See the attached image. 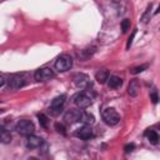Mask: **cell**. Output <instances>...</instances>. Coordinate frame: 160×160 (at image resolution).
I'll return each instance as SVG.
<instances>
[{"label": "cell", "mask_w": 160, "mask_h": 160, "mask_svg": "<svg viewBox=\"0 0 160 160\" xmlns=\"http://www.w3.org/2000/svg\"><path fill=\"white\" fill-rule=\"evenodd\" d=\"M151 8H152V5H151V4H150V5H148V8H146V10H145L144 15L141 16V21H142V22H148V20H150V12H151Z\"/></svg>", "instance_id": "cell-18"}, {"label": "cell", "mask_w": 160, "mask_h": 160, "mask_svg": "<svg viewBox=\"0 0 160 160\" xmlns=\"http://www.w3.org/2000/svg\"><path fill=\"white\" fill-rule=\"evenodd\" d=\"M101 116H102L104 122L108 124V125H110V126H114V125H116L120 121V115L112 108H108V109L102 110Z\"/></svg>", "instance_id": "cell-1"}, {"label": "cell", "mask_w": 160, "mask_h": 160, "mask_svg": "<svg viewBox=\"0 0 160 160\" xmlns=\"http://www.w3.org/2000/svg\"><path fill=\"white\" fill-rule=\"evenodd\" d=\"M55 129H56L58 132H60V134H62V135L66 134V129H65V126H64L62 124H60V122H56V124H55Z\"/></svg>", "instance_id": "cell-22"}, {"label": "cell", "mask_w": 160, "mask_h": 160, "mask_svg": "<svg viewBox=\"0 0 160 160\" xmlns=\"http://www.w3.org/2000/svg\"><path fill=\"white\" fill-rule=\"evenodd\" d=\"M75 134H76V136L80 138L81 140H89V139L92 138V129L90 128V125H85V126L78 129Z\"/></svg>", "instance_id": "cell-11"}, {"label": "cell", "mask_w": 160, "mask_h": 160, "mask_svg": "<svg viewBox=\"0 0 160 160\" xmlns=\"http://www.w3.org/2000/svg\"><path fill=\"white\" fill-rule=\"evenodd\" d=\"M108 78H109V71L108 70H99L95 75V79L99 84H104L108 81Z\"/></svg>", "instance_id": "cell-16"}, {"label": "cell", "mask_w": 160, "mask_h": 160, "mask_svg": "<svg viewBox=\"0 0 160 160\" xmlns=\"http://www.w3.org/2000/svg\"><path fill=\"white\" fill-rule=\"evenodd\" d=\"M135 35H136V29H134V30H132V32H131V35H130V38H129V40H128V44H126V48H128V49H129V48H130V45L132 44V40H134Z\"/></svg>", "instance_id": "cell-23"}, {"label": "cell", "mask_w": 160, "mask_h": 160, "mask_svg": "<svg viewBox=\"0 0 160 160\" xmlns=\"http://www.w3.org/2000/svg\"><path fill=\"white\" fill-rule=\"evenodd\" d=\"M74 101H75V104H76V106H78L79 109H86V108H89V106L91 105V102H92V96H90L89 92L84 91V92L78 94V95L74 98Z\"/></svg>", "instance_id": "cell-4"}, {"label": "cell", "mask_w": 160, "mask_h": 160, "mask_svg": "<svg viewBox=\"0 0 160 160\" xmlns=\"http://www.w3.org/2000/svg\"><path fill=\"white\" fill-rule=\"evenodd\" d=\"M26 84V78L24 74H14L8 79V86L10 89H20Z\"/></svg>", "instance_id": "cell-3"}, {"label": "cell", "mask_w": 160, "mask_h": 160, "mask_svg": "<svg viewBox=\"0 0 160 160\" xmlns=\"http://www.w3.org/2000/svg\"><path fill=\"white\" fill-rule=\"evenodd\" d=\"M72 81H74V84H75L78 88L84 89V88H88V86H89V84H90V78H89L86 74L79 72V74L74 75Z\"/></svg>", "instance_id": "cell-8"}, {"label": "cell", "mask_w": 160, "mask_h": 160, "mask_svg": "<svg viewBox=\"0 0 160 160\" xmlns=\"http://www.w3.org/2000/svg\"><path fill=\"white\" fill-rule=\"evenodd\" d=\"M65 100H66V96L62 94V95H59L56 98H54L51 100V104H50V110L54 112V114H58L59 110H61L62 105L65 104Z\"/></svg>", "instance_id": "cell-9"}, {"label": "cell", "mask_w": 160, "mask_h": 160, "mask_svg": "<svg viewBox=\"0 0 160 160\" xmlns=\"http://www.w3.org/2000/svg\"><path fill=\"white\" fill-rule=\"evenodd\" d=\"M16 131H18L20 135L28 136V135L34 134V131H35V125H34L32 121L26 120V119H22V120H20V121L16 124Z\"/></svg>", "instance_id": "cell-2"}, {"label": "cell", "mask_w": 160, "mask_h": 160, "mask_svg": "<svg viewBox=\"0 0 160 160\" xmlns=\"http://www.w3.org/2000/svg\"><path fill=\"white\" fill-rule=\"evenodd\" d=\"M38 119H39V122H40L41 126H44V128L48 126V118H46V115L39 114V115H38Z\"/></svg>", "instance_id": "cell-20"}, {"label": "cell", "mask_w": 160, "mask_h": 160, "mask_svg": "<svg viewBox=\"0 0 160 160\" xmlns=\"http://www.w3.org/2000/svg\"><path fill=\"white\" fill-rule=\"evenodd\" d=\"M42 139L40 138V136H36V135H34V134H31V135H28L26 136V140H25V146L28 148V149H38V148H40L41 145H42Z\"/></svg>", "instance_id": "cell-7"}, {"label": "cell", "mask_w": 160, "mask_h": 160, "mask_svg": "<svg viewBox=\"0 0 160 160\" xmlns=\"http://www.w3.org/2000/svg\"><path fill=\"white\" fill-rule=\"evenodd\" d=\"M129 28H130V20L129 19H124L121 21V30H122V32H126L129 30Z\"/></svg>", "instance_id": "cell-21"}, {"label": "cell", "mask_w": 160, "mask_h": 160, "mask_svg": "<svg viewBox=\"0 0 160 160\" xmlns=\"http://www.w3.org/2000/svg\"><path fill=\"white\" fill-rule=\"evenodd\" d=\"M146 68H148V65H146V64H144V65H139V66H135V68H132V69L130 70V72H131L132 75H136V74H139V72L144 71Z\"/></svg>", "instance_id": "cell-19"}, {"label": "cell", "mask_w": 160, "mask_h": 160, "mask_svg": "<svg viewBox=\"0 0 160 160\" xmlns=\"http://www.w3.org/2000/svg\"><path fill=\"white\" fill-rule=\"evenodd\" d=\"M81 116V110H76V109H70L65 115H64V120L68 124H74L78 122L80 120Z\"/></svg>", "instance_id": "cell-10"}, {"label": "cell", "mask_w": 160, "mask_h": 160, "mask_svg": "<svg viewBox=\"0 0 160 160\" xmlns=\"http://www.w3.org/2000/svg\"><path fill=\"white\" fill-rule=\"evenodd\" d=\"M145 136H146L148 140H149L151 144H154V145H156V144L159 142V135H158V132H156L155 130H148V131L145 132Z\"/></svg>", "instance_id": "cell-17"}, {"label": "cell", "mask_w": 160, "mask_h": 160, "mask_svg": "<svg viewBox=\"0 0 160 160\" xmlns=\"http://www.w3.org/2000/svg\"><path fill=\"white\" fill-rule=\"evenodd\" d=\"M11 141V134L0 125V142L2 144H9Z\"/></svg>", "instance_id": "cell-15"}, {"label": "cell", "mask_w": 160, "mask_h": 160, "mask_svg": "<svg viewBox=\"0 0 160 160\" xmlns=\"http://www.w3.org/2000/svg\"><path fill=\"white\" fill-rule=\"evenodd\" d=\"M71 66H72V59H71V56H69L66 54L61 55L55 61V68L59 71H68V70L71 69Z\"/></svg>", "instance_id": "cell-5"}, {"label": "cell", "mask_w": 160, "mask_h": 160, "mask_svg": "<svg viewBox=\"0 0 160 160\" xmlns=\"http://www.w3.org/2000/svg\"><path fill=\"white\" fill-rule=\"evenodd\" d=\"M134 149H135V145H134V144H128V145H125V148H124L125 152H130V151H132Z\"/></svg>", "instance_id": "cell-25"}, {"label": "cell", "mask_w": 160, "mask_h": 160, "mask_svg": "<svg viewBox=\"0 0 160 160\" xmlns=\"http://www.w3.org/2000/svg\"><path fill=\"white\" fill-rule=\"evenodd\" d=\"M122 85V79L116 76V75H111L108 78V86L110 89H118Z\"/></svg>", "instance_id": "cell-12"}, {"label": "cell", "mask_w": 160, "mask_h": 160, "mask_svg": "<svg viewBox=\"0 0 160 160\" xmlns=\"http://www.w3.org/2000/svg\"><path fill=\"white\" fill-rule=\"evenodd\" d=\"M150 99L152 100V102H154V104H156V102H158L159 98H158V92H156V90H155V89L150 92Z\"/></svg>", "instance_id": "cell-24"}, {"label": "cell", "mask_w": 160, "mask_h": 160, "mask_svg": "<svg viewBox=\"0 0 160 160\" xmlns=\"http://www.w3.org/2000/svg\"><path fill=\"white\" fill-rule=\"evenodd\" d=\"M79 121H81L85 125H91V124L95 122V116L92 114H90V112H82L81 111V116H80Z\"/></svg>", "instance_id": "cell-14"}, {"label": "cell", "mask_w": 160, "mask_h": 160, "mask_svg": "<svg viewBox=\"0 0 160 160\" xmlns=\"http://www.w3.org/2000/svg\"><path fill=\"white\" fill-rule=\"evenodd\" d=\"M4 82H5V79H4V78H2L1 75H0V88H1L2 85H4Z\"/></svg>", "instance_id": "cell-26"}, {"label": "cell", "mask_w": 160, "mask_h": 160, "mask_svg": "<svg viewBox=\"0 0 160 160\" xmlns=\"http://www.w3.org/2000/svg\"><path fill=\"white\" fill-rule=\"evenodd\" d=\"M34 78L36 81H48V80L55 78V72L50 68H40L35 71Z\"/></svg>", "instance_id": "cell-6"}, {"label": "cell", "mask_w": 160, "mask_h": 160, "mask_svg": "<svg viewBox=\"0 0 160 160\" xmlns=\"http://www.w3.org/2000/svg\"><path fill=\"white\" fill-rule=\"evenodd\" d=\"M139 90H140V84H139V81H138L136 79L131 80L130 84H129V88H128L129 95H130V96H136L138 92H139Z\"/></svg>", "instance_id": "cell-13"}]
</instances>
